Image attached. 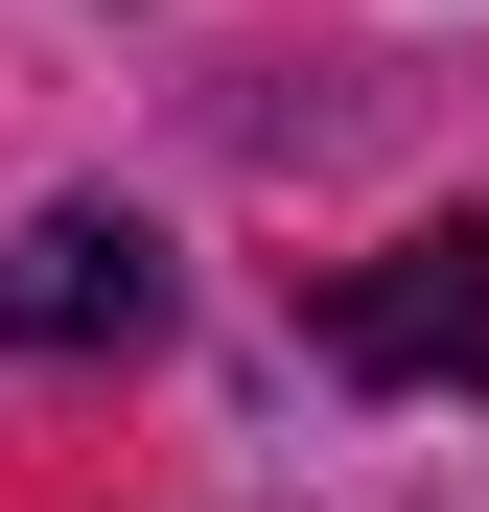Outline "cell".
I'll list each match as a JSON object with an SVG mask.
<instances>
[{
	"label": "cell",
	"mask_w": 489,
	"mask_h": 512,
	"mask_svg": "<svg viewBox=\"0 0 489 512\" xmlns=\"http://www.w3.org/2000/svg\"><path fill=\"white\" fill-rule=\"evenodd\" d=\"M163 326V233L140 210H24L0 233V350H140Z\"/></svg>",
	"instance_id": "6da1fadb"
},
{
	"label": "cell",
	"mask_w": 489,
	"mask_h": 512,
	"mask_svg": "<svg viewBox=\"0 0 489 512\" xmlns=\"http://www.w3.org/2000/svg\"><path fill=\"white\" fill-rule=\"evenodd\" d=\"M350 373H489V233H396L373 280H326Z\"/></svg>",
	"instance_id": "7a4b0ae2"
}]
</instances>
